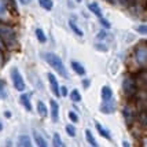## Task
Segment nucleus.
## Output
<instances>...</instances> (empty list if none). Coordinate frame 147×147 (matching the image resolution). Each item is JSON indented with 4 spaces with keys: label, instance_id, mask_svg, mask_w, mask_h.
Here are the masks:
<instances>
[{
    "label": "nucleus",
    "instance_id": "nucleus-23",
    "mask_svg": "<svg viewBox=\"0 0 147 147\" xmlns=\"http://www.w3.org/2000/svg\"><path fill=\"white\" fill-rule=\"evenodd\" d=\"M7 14V1L0 0V17H4Z\"/></svg>",
    "mask_w": 147,
    "mask_h": 147
},
{
    "label": "nucleus",
    "instance_id": "nucleus-29",
    "mask_svg": "<svg viewBox=\"0 0 147 147\" xmlns=\"http://www.w3.org/2000/svg\"><path fill=\"white\" fill-rule=\"evenodd\" d=\"M61 92H62V96L67 95V90H66V87H62V88H61Z\"/></svg>",
    "mask_w": 147,
    "mask_h": 147
},
{
    "label": "nucleus",
    "instance_id": "nucleus-14",
    "mask_svg": "<svg viewBox=\"0 0 147 147\" xmlns=\"http://www.w3.org/2000/svg\"><path fill=\"white\" fill-rule=\"evenodd\" d=\"M21 103L24 105V107H25L28 111H30V110H32V105H30V95H29V94H22V95H21Z\"/></svg>",
    "mask_w": 147,
    "mask_h": 147
},
{
    "label": "nucleus",
    "instance_id": "nucleus-6",
    "mask_svg": "<svg viewBox=\"0 0 147 147\" xmlns=\"http://www.w3.org/2000/svg\"><path fill=\"white\" fill-rule=\"evenodd\" d=\"M50 106H51V117H52V121L57 122V121H58V117H59V105L57 103V100L51 99V100H50Z\"/></svg>",
    "mask_w": 147,
    "mask_h": 147
},
{
    "label": "nucleus",
    "instance_id": "nucleus-1",
    "mask_svg": "<svg viewBox=\"0 0 147 147\" xmlns=\"http://www.w3.org/2000/svg\"><path fill=\"white\" fill-rule=\"evenodd\" d=\"M43 57H44L45 62L50 65L54 70L58 71V73L62 77H65V78H69L67 70H66V67H65V65H63V61L61 59V57H58L57 54H54V52H45V54H43Z\"/></svg>",
    "mask_w": 147,
    "mask_h": 147
},
{
    "label": "nucleus",
    "instance_id": "nucleus-28",
    "mask_svg": "<svg viewBox=\"0 0 147 147\" xmlns=\"http://www.w3.org/2000/svg\"><path fill=\"white\" fill-rule=\"evenodd\" d=\"M99 21H100V24H102V25L105 26L106 29H109V28H110V22H109V21H106L105 18H103V19H99Z\"/></svg>",
    "mask_w": 147,
    "mask_h": 147
},
{
    "label": "nucleus",
    "instance_id": "nucleus-5",
    "mask_svg": "<svg viewBox=\"0 0 147 147\" xmlns=\"http://www.w3.org/2000/svg\"><path fill=\"white\" fill-rule=\"evenodd\" d=\"M124 91L128 94V95H134L136 92V84L132 78H125L124 80Z\"/></svg>",
    "mask_w": 147,
    "mask_h": 147
},
{
    "label": "nucleus",
    "instance_id": "nucleus-32",
    "mask_svg": "<svg viewBox=\"0 0 147 147\" xmlns=\"http://www.w3.org/2000/svg\"><path fill=\"white\" fill-rule=\"evenodd\" d=\"M122 147H131V144H129L127 140H124V142H122Z\"/></svg>",
    "mask_w": 147,
    "mask_h": 147
},
{
    "label": "nucleus",
    "instance_id": "nucleus-10",
    "mask_svg": "<svg viewBox=\"0 0 147 147\" xmlns=\"http://www.w3.org/2000/svg\"><path fill=\"white\" fill-rule=\"evenodd\" d=\"M70 65H71V69L76 71L78 76H84V74H85V67H84L80 62H77V61H70Z\"/></svg>",
    "mask_w": 147,
    "mask_h": 147
},
{
    "label": "nucleus",
    "instance_id": "nucleus-19",
    "mask_svg": "<svg viewBox=\"0 0 147 147\" xmlns=\"http://www.w3.org/2000/svg\"><path fill=\"white\" fill-rule=\"evenodd\" d=\"M38 4L43 7L44 10H47V11H51L52 7H54V3H52V0H38Z\"/></svg>",
    "mask_w": 147,
    "mask_h": 147
},
{
    "label": "nucleus",
    "instance_id": "nucleus-12",
    "mask_svg": "<svg viewBox=\"0 0 147 147\" xmlns=\"http://www.w3.org/2000/svg\"><path fill=\"white\" fill-rule=\"evenodd\" d=\"M88 8H90L91 13H94L99 19H103V13H102V10H100V7L98 6L96 3H90V4H88Z\"/></svg>",
    "mask_w": 147,
    "mask_h": 147
},
{
    "label": "nucleus",
    "instance_id": "nucleus-15",
    "mask_svg": "<svg viewBox=\"0 0 147 147\" xmlns=\"http://www.w3.org/2000/svg\"><path fill=\"white\" fill-rule=\"evenodd\" d=\"M95 125H96V129H98V132L102 135L103 138H106L107 140H110V139H111V135H110V132L107 131V129L103 128V127L100 125V124H99V122H95Z\"/></svg>",
    "mask_w": 147,
    "mask_h": 147
},
{
    "label": "nucleus",
    "instance_id": "nucleus-31",
    "mask_svg": "<svg viewBox=\"0 0 147 147\" xmlns=\"http://www.w3.org/2000/svg\"><path fill=\"white\" fill-rule=\"evenodd\" d=\"M142 147H147V138H144V139L142 140Z\"/></svg>",
    "mask_w": 147,
    "mask_h": 147
},
{
    "label": "nucleus",
    "instance_id": "nucleus-26",
    "mask_svg": "<svg viewBox=\"0 0 147 147\" xmlns=\"http://www.w3.org/2000/svg\"><path fill=\"white\" fill-rule=\"evenodd\" d=\"M136 32L140 33V34H147V25L143 24V25H139L136 28Z\"/></svg>",
    "mask_w": 147,
    "mask_h": 147
},
{
    "label": "nucleus",
    "instance_id": "nucleus-35",
    "mask_svg": "<svg viewBox=\"0 0 147 147\" xmlns=\"http://www.w3.org/2000/svg\"><path fill=\"white\" fill-rule=\"evenodd\" d=\"M1 129H3V125H1V122H0V132H1Z\"/></svg>",
    "mask_w": 147,
    "mask_h": 147
},
{
    "label": "nucleus",
    "instance_id": "nucleus-21",
    "mask_svg": "<svg viewBox=\"0 0 147 147\" xmlns=\"http://www.w3.org/2000/svg\"><path fill=\"white\" fill-rule=\"evenodd\" d=\"M36 37H37V40L40 43H45V41H47V37H45V34L41 28H37V29H36Z\"/></svg>",
    "mask_w": 147,
    "mask_h": 147
},
{
    "label": "nucleus",
    "instance_id": "nucleus-11",
    "mask_svg": "<svg viewBox=\"0 0 147 147\" xmlns=\"http://www.w3.org/2000/svg\"><path fill=\"white\" fill-rule=\"evenodd\" d=\"M33 138H34V142H36L37 147H48L47 142L44 140V138L38 134L37 131H33Z\"/></svg>",
    "mask_w": 147,
    "mask_h": 147
},
{
    "label": "nucleus",
    "instance_id": "nucleus-38",
    "mask_svg": "<svg viewBox=\"0 0 147 147\" xmlns=\"http://www.w3.org/2000/svg\"><path fill=\"white\" fill-rule=\"evenodd\" d=\"M0 45H1V44H0Z\"/></svg>",
    "mask_w": 147,
    "mask_h": 147
},
{
    "label": "nucleus",
    "instance_id": "nucleus-30",
    "mask_svg": "<svg viewBox=\"0 0 147 147\" xmlns=\"http://www.w3.org/2000/svg\"><path fill=\"white\" fill-rule=\"evenodd\" d=\"M96 47H98V48H100V50H99V51H107V48H106V47H105V45H96Z\"/></svg>",
    "mask_w": 147,
    "mask_h": 147
},
{
    "label": "nucleus",
    "instance_id": "nucleus-37",
    "mask_svg": "<svg viewBox=\"0 0 147 147\" xmlns=\"http://www.w3.org/2000/svg\"><path fill=\"white\" fill-rule=\"evenodd\" d=\"M0 61H1V52H0Z\"/></svg>",
    "mask_w": 147,
    "mask_h": 147
},
{
    "label": "nucleus",
    "instance_id": "nucleus-24",
    "mask_svg": "<svg viewBox=\"0 0 147 147\" xmlns=\"http://www.w3.org/2000/svg\"><path fill=\"white\" fill-rule=\"evenodd\" d=\"M66 132H67V135L71 136V138L76 136V128H74L73 125H66Z\"/></svg>",
    "mask_w": 147,
    "mask_h": 147
},
{
    "label": "nucleus",
    "instance_id": "nucleus-27",
    "mask_svg": "<svg viewBox=\"0 0 147 147\" xmlns=\"http://www.w3.org/2000/svg\"><path fill=\"white\" fill-rule=\"evenodd\" d=\"M69 118H70L73 122L78 121V117H77V114H76V113H73V111H70V113H69Z\"/></svg>",
    "mask_w": 147,
    "mask_h": 147
},
{
    "label": "nucleus",
    "instance_id": "nucleus-20",
    "mask_svg": "<svg viewBox=\"0 0 147 147\" xmlns=\"http://www.w3.org/2000/svg\"><path fill=\"white\" fill-rule=\"evenodd\" d=\"M69 26H70L71 30L76 33L77 36H80V37H83V36H84L83 30H81V29H80V28H78V26L76 25V22H74V21H71V19H70V21H69Z\"/></svg>",
    "mask_w": 147,
    "mask_h": 147
},
{
    "label": "nucleus",
    "instance_id": "nucleus-4",
    "mask_svg": "<svg viewBox=\"0 0 147 147\" xmlns=\"http://www.w3.org/2000/svg\"><path fill=\"white\" fill-rule=\"evenodd\" d=\"M47 77H48V81H50V85H51V90H52V92H54V95L57 96V98H59L62 94H61V91H59V85H58L57 77L54 76L52 73H48Z\"/></svg>",
    "mask_w": 147,
    "mask_h": 147
},
{
    "label": "nucleus",
    "instance_id": "nucleus-13",
    "mask_svg": "<svg viewBox=\"0 0 147 147\" xmlns=\"http://www.w3.org/2000/svg\"><path fill=\"white\" fill-rule=\"evenodd\" d=\"M37 113H38V115H41L43 118L48 117V109H47L45 103L41 102V100H38L37 102Z\"/></svg>",
    "mask_w": 147,
    "mask_h": 147
},
{
    "label": "nucleus",
    "instance_id": "nucleus-33",
    "mask_svg": "<svg viewBox=\"0 0 147 147\" xmlns=\"http://www.w3.org/2000/svg\"><path fill=\"white\" fill-rule=\"evenodd\" d=\"M19 1H21L22 4H29V3H30L32 0H19Z\"/></svg>",
    "mask_w": 147,
    "mask_h": 147
},
{
    "label": "nucleus",
    "instance_id": "nucleus-25",
    "mask_svg": "<svg viewBox=\"0 0 147 147\" xmlns=\"http://www.w3.org/2000/svg\"><path fill=\"white\" fill-rule=\"evenodd\" d=\"M6 85H4V81L0 80V98H6Z\"/></svg>",
    "mask_w": 147,
    "mask_h": 147
},
{
    "label": "nucleus",
    "instance_id": "nucleus-34",
    "mask_svg": "<svg viewBox=\"0 0 147 147\" xmlns=\"http://www.w3.org/2000/svg\"><path fill=\"white\" fill-rule=\"evenodd\" d=\"M84 87H85V88H88V87H90V81H88V80H85V81H84Z\"/></svg>",
    "mask_w": 147,
    "mask_h": 147
},
{
    "label": "nucleus",
    "instance_id": "nucleus-22",
    "mask_svg": "<svg viewBox=\"0 0 147 147\" xmlns=\"http://www.w3.org/2000/svg\"><path fill=\"white\" fill-rule=\"evenodd\" d=\"M70 98H71V100L73 102H80L81 100V95H80V92L77 90H73L70 92Z\"/></svg>",
    "mask_w": 147,
    "mask_h": 147
},
{
    "label": "nucleus",
    "instance_id": "nucleus-9",
    "mask_svg": "<svg viewBox=\"0 0 147 147\" xmlns=\"http://www.w3.org/2000/svg\"><path fill=\"white\" fill-rule=\"evenodd\" d=\"M102 99L103 102H109L113 99V91L109 85H103L102 87Z\"/></svg>",
    "mask_w": 147,
    "mask_h": 147
},
{
    "label": "nucleus",
    "instance_id": "nucleus-7",
    "mask_svg": "<svg viewBox=\"0 0 147 147\" xmlns=\"http://www.w3.org/2000/svg\"><path fill=\"white\" fill-rule=\"evenodd\" d=\"M136 59L139 63H144L147 62V48H143V47H139L136 50Z\"/></svg>",
    "mask_w": 147,
    "mask_h": 147
},
{
    "label": "nucleus",
    "instance_id": "nucleus-3",
    "mask_svg": "<svg viewBox=\"0 0 147 147\" xmlns=\"http://www.w3.org/2000/svg\"><path fill=\"white\" fill-rule=\"evenodd\" d=\"M11 80H13L14 87H15L17 91L25 90V81H24V78H22V76H21V73H19V70L17 67L11 69Z\"/></svg>",
    "mask_w": 147,
    "mask_h": 147
},
{
    "label": "nucleus",
    "instance_id": "nucleus-16",
    "mask_svg": "<svg viewBox=\"0 0 147 147\" xmlns=\"http://www.w3.org/2000/svg\"><path fill=\"white\" fill-rule=\"evenodd\" d=\"M19 146L21 147H33L32 146V142H30V139H29V136H26V135H21L19 136Z\"/></svg>",
    "mask_w": 147,
    "mask_h": 147
},
{
    "label": "nucleus",
    "instance_id": "nucleus-17",
    "mask_svg": "<svg viewBox=\"0 0 147 147\" xmlns=\"http://www.w3.org/2000/svg\"><path fill=\"white\" fill-rule=\"evenodd\" d=\"M85 138H87V142H88L92 147H99L98 146V142H96L95 138H94V135L91 134V131H88V129L85 131Z\"/></svg>",
    "mask_w": 147,
    "mask_h": 147
},
{
    "label": "nucleus",
    "instance_id": "nucleus-18",
    "mask_svg": "<svg viewBox=\"0 0 147 147\" xmlns=\"http://www.w3.org/2000/svg\"><path fill=\"white\" fill-rule=\"evenodd\" d=\"M52 144H54V147H65V143L61 139L59 134H54V136H52Z\"/></svg>",
    "mask_w": 147,
    "mask_h": 147
},
{
    "label": "nucleus",
    "instance_id": "nucleus-2",
    "mask_svg": "<svg viewBox=\"0 0 147 147\" xmlns=\"http://www.w3.org/2000/svg\"><path fill=\"white\" fill-rule=\"evenodd\" d=\"M0 38L8 48H14L17 45V33L11 26L0 25Z\"/></svg>",
    "mask_w": 147,
    "mask_h": 147
},
{
    "label": "nucleus",
    "instance_id": "nucleus-8",
    "mask_svg": "<svg viewBox=\"0 0 147 147\" xmlns=\"http://www.w3.org/2000/svg\"><path fill=\"white\" fill-rule=\"evenodd\" d=\"M100 111L102 113H106V114H110V113H114L115 111V103L113 100H109V102H105L100 107Z\"/></svg>",
    "mask_w": 147,
    "mask_h": 147
},
{
    "label": "nucleus",
    "instance_id": "nucleus-36",
    "mask_svg": "<svg viewBox=\"0 0 147 147\" xmlns=\"http://www.w3.org/2000/svg\"><path fill=\"white\" fill-rule=\"evenodd\" d=\"M76 1H77V3H80V1H83V0H76Z\"/></svg>",
    "mask_w": 147,
    "mask_h": 147
}]
</instances>
